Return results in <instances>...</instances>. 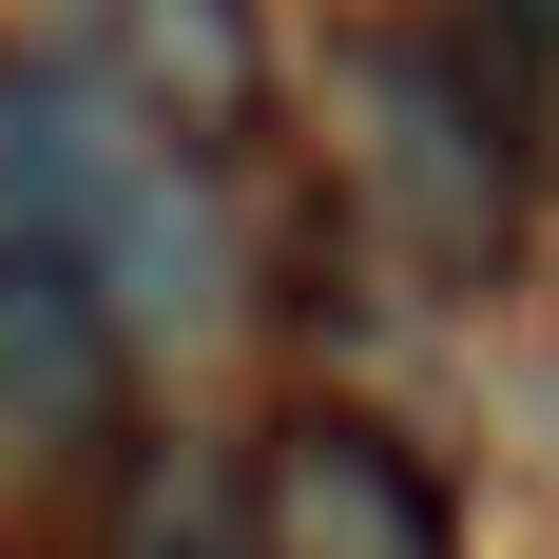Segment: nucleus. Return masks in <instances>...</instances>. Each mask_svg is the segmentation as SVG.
I'll return each instance as SVG.
<instances>
[{
	"mask_svg": "<svg viewBox=\"0 0 559 559\" xmlns=\"http://www.w3.org/2000/svg\"><path fill=\"white\" fill-rule=\"evenodd\" d=\"M367 155H386V193L425 213L444 271H483L521 231V135H502V97H483L444 39H367Z\"/></svg>",
	"mask_w": 559,
	"mask_h": 559,
	"instance_id": "obj_1",
	"label": "nucleus"
},
{
	"mask_svg": "<svg viewBox=\"0 0 559 559\" xmlns=\"http://www.w3.org/2000/svg\"><path fill=\"white\" fill-rule=\"evenodd\" d=\"M116 289L58 231H0V463H78L116 425Z\"/></svg>",
	"mask_w": 559,
	"mask_h": 559,
	"instance_id": "obj_2",
	"label": "nucleus"
},
{
	"mask_svg": "<svg viewBox=\"0 0 559 559\" xmlns=\"http://www.w3.org/2000/svg\"><path fill=\"white\" fill-rule=\"evenodd\" d=\"M251 521H271V559H444V502L367 425H289L271 483H251Z\"/></svg>",
	"mask_w": 559,
	"mask_h": 559,
	"instance_id": "obj_3",
	"label": "nucleus"
},
{
	"mask_svg": "<svg viewBox=\"0 0 559 559\" xmlns=\"http://www.w3.org/2000/svg\"><path fill=\"white\" fill-rule=\"evenodd\" d=\"M116 559H271V521H251V483H213V463H174L155 502H135V540Z\"/></svg>",
	"mask_w": 559,
	"mask_h": 559,
	"instance_id": "obj_4",
	"label": "nucleus"
},
{
	"mask_svg": "<svg viewBox=\"0 0 559 559\" xmlns=\"http://www.w3.org/2000/svg\"><path fill=\"white\" fill-rule=\"evenodd\" d=\"M502 20H521V39H559V0H502Z\"/></svg>",
	"mask_w": 559,
	"mask_h": 559,
	"instance_id": "obj_5",
	"label": "nucleus"
}]
</instances>
